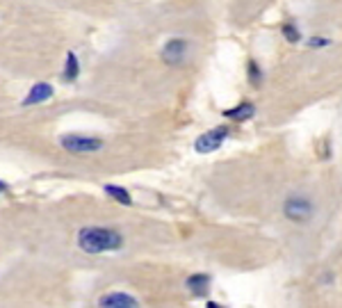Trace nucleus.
Wrapping results in <instances>:
<instances>
[{
    "label": "nucleus",
    "instance_id": "obj_2",
    "mask_svg": "<svg viewBox=\"0 0 342 308\" xmlns=\"http://www.w3.org/2000/svg\"><path fill=\"white\" fill-rule=\"evenodd\" d=\"M283 215H285L287 222L292 224H308L312 217H315V205L308 197L304 194H292L287 197V201L283 203Z\"/></svg>",
    "mask_w": 342,
    "mask_h": 308
},
{
    "label": "nucleus",
    "instance_id": "obj_1",
    "mask_svg": "<svg viewBox=\"0 0 342 308\" xmlns=\"http://www.w3.org/2000/svg\"><path fill=\"white\" fill-rule=\"evenodd\" d=\"M78 247L85 253H105L124 247V235L114 228L87 226L78 233Z\"/></svg>",
    "mask_w": 342,
    "mask_h": 308
},
{
    "label": "nucleus",
    "instance_id": "obj_11",
    "mask_svg": "<svg viewBox=\"0 0 342 308\" xmlns=\"http://www.w3.org/2000/svg\"><path fill=\"white\" fill-rule=\"evenodd\" d=\"M78 73H80V64H78V57L73 53L66 55V62H64V80L73 82L78 80Z\"/></svg>",
    "mask_w": 342,
    "mask_h": 308
},
{
    "label": "nucleus",
    "instance_id": "obj_7",
    "mask_svg": "<svg viewBox=\"0 0 342 308\" xmlns=\"http://www.w3.org/2000/svg\"><path fill=\"white\" fill-rule=\"evenodd\" d=\"M53 96V87L48 85V82H37V85L32 87L30 91H28V96L23 99V105H37V103H43L48 101Z\"/></svg>",
    "mask_w": 342,
    "mask_h": 308
},
{
    "label": "nucleus",
    "instance_id": "obj_5",
    "mask_svg": "<svg viewBox=\"0 0 342 308\" xmlns=\"http://www.w3.org/2000/svg\"><path fill=\"white\" fill-rule=\"evenodd\" d=\"M187 41L185 39H169L162 48V60L164 64H180V62L187 57Z\"/></svg>",
    "mask_w": 342,
    "mask_h": 308
},
{
    "label": "nucleus",
    "instance_id": "obj_15",
    "mask_svg": "<svg viewBox=\"0 0 342 308\" xmlns=\"http://www.w3.org/2000/svg\"><path fill=\"white\" fill-rule=\"evenodd\" d=\"M205 308H226V306H222V304H214V301H208V304H205Z\"/></svg>",
    "mask_w": 342,
    "mask_h": 308
},
{
    "label": "nucleus",
    "instance_id": "obj_13",
    "mask_svg": "<svg viewBox=\"0 0 342 308\" xmlns=\"http://www.w3.org/2000/svg\"><path fill=\"white\" fill-rule=\"evenodd\" d=\"M260 68H258V62L256 60H249V80H253V85H260Z\"/></svg>",
    "mask_w": 342,
    "mask_h": 308
},
{
    "label": "nucleus",
    "instance_id": "obj_16",
    "mask_svg": "<svg viewBox=\"0 0 342 308\" xmlns=\"http://www.w3.org/2000/svg\"><path fill=\"white\" fill-rule=\"evenodd\" d=\"M5 189H7V185H5L3 180H0V192H5Z\"/></svg>",
    "mask_w": 342,
    "mask_h": 308
},
{
    "label": "nucleus",
    "instance_id": "obj_12",
    "mask_svg": "<svg viewBox=\"0 0 342 308\" xmlns=\"http://www.w3.org/2000/svg\"><path fill=\"white\" fill-rule=\"evenodd\" d=\"M283 34H285L287 41H292V43H297L301 39V34H299V30H297L295 23H285V26H283Z\"/></svg>",
    "mask_w": 342,
    "mask_h": 308
},
{
    "label": "nucleus",
    "instance_id": "obj_8",
    "mask_svg": "<svg viewBox=\"0 0 342 308\" xmlns=\"http://www.w3.org/2000/svg\"><path fill=\"white\" fill-rule=\"evenodd\" d=\"M187 290L197 297H205L210 292V276L208 274H192L187 278Z\"/></svg>",
    "mask_w": 342,
    "mask_h": 308
},
{
    "label": "nucleus",
    "instance_id": "obj_10",
    "mask_svg": "<svg viewBox=\"0 0 342 308\" xmlns=\"http://www.w3.org/2000/svg\"><path fill=\"white\" fill-rule=\"evenodd\" d=\"M105 192L110 194L114 201H119L121 205H133V197L128 194L126 187H119V185H105Z\"/></svg>",
    "mask_w": 342,
    "mask_h": 308
},
{
    "label": "nucleus",
    "instance_id": "obj_14",
    "mask_svg": "<svg viewBox=\"0 0 342 308\" xmlns=\"http://www.w3.org/2000/svg\"><path fill=\"white\" fill-rule=\"evenodd\" d=\"M326 43H329V39H322V37H315V39H310V46H312V48L326 46Z\"/></svg>",
    "mask_w": 342,
    "mask_h": 308
},
{
    "label": "nucleus",
    "instance_id": "obj_3",
    "mask_svg": "<svg viewBox=\"0 0 342 308\" xmlns=\"http://www.w3.org/2000/svg\"><path fill=\"white\" fill-rule=\"evenodd\" d=\"M60 144L62 149L68 151V153H76V155H82V153H96V151L103 149V139L101 137H91V135H64L60 137Z\"/></svg>",
    "mask_w": 342,
    "mask_h": 308
},
{
    "label": "nucleus",
    "instance_id": "obj_6",
    "mask_svg": "<svg viewBox=\"0 0 342 308\" xmlns=\"http://www.w3.org/2000/svg\"><path fill=\"white\" fill-rule=\"evenodd\" d=\"M99 308H141V304L128 292H107L99 299Z\"/></svg>",
    "mask_w": 342,
    "mask_h": 308
},
{
    "label": "nucleus",
    "instance_id": "obj_4",
    "mask_svg": "<svg viewBox=\"0 0 342 308\" xmlns=\"http://www.w3.org/2000/svg\"><path fill=\"white\" fill-rule=\"evenodd\" d=\"M226 137H228V128L226 126H219V128L208 130V133H203L199 137V139L194 141V149H197L199 153H212V151H217L219 146L224 144Z\"/></svg>",
    "mask_w": 342,
    "mask_h": 308
},
{
    "label": "nucleus",
    "instance_id": "obj_9",
    "mask_svg": "<svg viewBox=\"0 0 342 308\" xmlns=\"http://www.w3.org/2000/svg\"><path fill=\"white\" fill-rule=\"evenodd\" d=\"M253 112H256V107L251 105V103H239L237 107H231V110H224V114L228 116V119L233 121H247L253 116Z\"/></svg>",
    "mask_w": 342,
    "mask_h": 308
}]
</instances>
